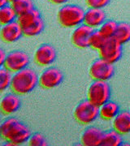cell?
I'll list each match as a JSON object with an SVG mask.
<instances>
[{
  "label": "cell",
  "mask_w": 130,
  "mask_h": 146,
  "mask_svg": "<svg viewBox=\"0 0 130 146\" xmlns=\"http://www.w3.org/2000/svg\"><path fill=\"white\" fill-rule=\"evenodd\" d=\"M8 0H0V7H4V6L7 5Z\"/></svg>",
  "instance_id": "30"
},
{
  "label": "cell",
  "mask_w": 130,
  "mask_h": 146,
  "mask_svg": "<svg viewBox=\"0 0 130 146\" xmlns=\"http://www.w3.org/2000/svg\"><path fill=\"white\" fill-rule=\"evenodd\" d=\"M17 21L22 29L24 36L28 37L39 35L45 28V22L41 13L35 8L24 15L18 16Z\"/></svg>",
  "instance_id": "3"
},
{
  "label": "cell",
  "mask_w": 130,
  "mask_h": 146,
  "mask_svg": "<svg viewBox=\"0 0 130 146\" xmlns=\"http://www.w3.org/2000/svg\"><path fill=\"white\" fill-rule=\"evenodd\" d=\"M104 131L97 127H89L82 133L81 142L85 146H98L102 145Z\"/></svg>",
  "instance_id": "14"
},
{
  "label": "cell",
  "mask_w": 130,
  "mask_h": 146,
  "mask_svg": "<svg viewBox=\"0 0 130 146\" xmlns=\"http://www.w3.org/2000/svg\"><path fill=\"white\" fill-rule=\"evenodd\" d=\"M112 126L113 129L122 136L130 133V111H120V113L112 120Z\"/></svg>",
  "instance_id": "17"
},
{
  "label": "cell",
  "mask_w": 130,
  "mask_h": 146,
  "mask_svg": "<svg viewBox=\"0 0 130 146\" xmlns=\"http://www.w3.org/2000/svg\"><path fill=\"white\" fill-rule=\"evenodd\" d=\"M63 80V74L57 68H48L39 76V84L45 89H51L59 86Z\"/></svg>",
  "instance_id": "10"
},
{
  "label": "cell",
  "mask_w": 130,
  "mask_h": 146,
  "mask_svg": "<svg viewBox=\"0 0 130 146\" xmlns=\"http://www.w3.org/2000/svg\"><path fill=\"white\" fill-rule=\"evenodd\" d=\"M16 11H14L11 5H6L1 7L0 8V24L2 25H5L7 24L16 21Z\"/></svg>",
  "instance_id": "22"
},
{
  "label": "cell",
  "mask_w": 130,
  "mask_h": 146,
  "mask_svg": "<svg viewBox=\"0 0 130 146\" xmlns=\"http://www.w3.org/2000/svg\"><path fill=\"white\" fill-rule=\"evenodd\" d=\"M57 52L55 47L50 44H43L34 53V62L37 66L48 67L56 59Z\"/></svg>",
  "instance_id": "11"
},
{
  "label": "cell",
  "mask_w": 130,
  "mask_h": 146,
  "mask_svg": "<svg viewBox=\"0 0 130 146\" xmlns=\"http://www.w3.org/2000/svg\"><path fill=\"white\" fill-rule=\"evenodd\" d=\"M52 3L57 4V5H61V4H65L68 0H50Z\"/></svg>",
  "instance_id": "29"
},
{
  "label": "cell",
  "mask_w": 130,
  "mask_h": 146,
  "mask_svg": "<svg viewBox=\"0 0 130 146\" xmlns=\"http://www.w3.org/2000/svg\"><path fill=\"white\" fill-rule=\"evenodd\" d=\"M23 31L18 21L2 25L0 30V36L3 42L6 43H13L17 42L23 36Z\"/></svg>",
  "instance_id": "13"
},
{
  "label": "cell",
  "mask_w": 130,
  "mask_h": 146,
  "mask_svg": "<svg viewBox=\"0 0 130 146\" xmlns=\"http://www.w3.org/2000/svg\"><path fill=\"white\" fill-rule=\"evenodd\" d=\"M15 1H16V0H8V2L11 3H13V2H15Z\"/></svg>",
  "instance_id": "31"
},
{
  "label": "cell",
  "mask_w": 130,
  "mask_h": 146,
  "mask_svg": "<svg viewBox=\"0 0 130 146\" xmlns=\"http://www.w3.org/2000/svg\"><path fill=\"white\" fill-rule=\"evenodd\" d=\"M85 2L89 8L103 9L109 4L111 0H85Z\"/></svg>",
  "instance_id": "27"
},
{
  "label": "cell",
  "mask_w": 130,
  "mask_h": 146,
  "mask_svg": "<svg viewBox=\"0 0 130 146\" xmlns=\"http://www.w3.org/2000/svg\"><path fill=\"white\" fill-rule=\"evenodd\" d=\"M85 11L83 8L76 4H65L59 10L57 20L63 28H77L82 25Z\"/></svg>",
  "instance_id": "4"
},
{
  "label": "cell",
  "mask_w": 130,
  "mask_h": 146,
  "mask_svg": "<svg viewBox=\"0 0 130 146\" xmlns=\"http://www.w3.org/2000/svg\"><path fill=\"white\" fill-rule=\"evenodd\" d=\"M113 38L120 44L124 45L130 41V24L127 22L118 23L116 31Z\"/></svg>",
  "instance_id": "20"
},
{
  "label": "cell",
  "mask_w": 130,
  "mask_h": 146,
  "mask_svg": "<svg viewBox=\"0 0 130 146\" xmlns=\"http://www.w3.org/2000/svg\"><path fill=\"white\" fill-rule=\"evenodd\" d=\"M120 111L119 105L109 100L99 107V117L106 121H111L114 119Z\"/></svg>",
  "instance_id": "18"
},
{
  "label": "cell",
  "mask_w": 130,
  "mask_h": 146,
  "mask_svg": "<svg viewBox=\"0 0 130 146\" xmlns=\"http://www.w3.org/2000/svg\"><path fill=\"white\" fill-rule=\"evenodd\" d=\"M118 23L113 20H106L103 24L99 27V31L106 38H113L115 33L116 31Z\"/></svg>",
  "instance_id": "23"
},
{
  "label": "cell",
  "mask_w": 130,
  "mask_h": 146,
  "mask_svg": "<svg viewBox=\"0 0 130 146\" xmlns=\"http://www.w3.org/2000/svg\"><path fill=\"white\" fill-rule=\"evenodd\" d=\"M2 138L6 141L3 145H20L28 142L32 133L28 126L14 117L7 118L0 126Z\"/></svg>",
  "instance_id": "1"
},
{
  "label": "cell",
  "mask_w": 130,
  "mask_h": 146,
  "mask_svg": "<svg viewBox=\"0 0 130 146\" xmlns=\"http://www.w3.org/2000/svg\"><path fill=\"white\" fill-rule=\"evenodd\" d=\"M29 63V56L25 52L22 50H13L7 54L5 63L3 67L14 74L28 68Z\"/></svg>",
  "instance_id": "9"
},
{
  "label": "cell",
  "mask_w": 130,
  "mask_h": 146,
  "mask_svg": "<svg viewBox=\"0 0 130 146\" xmlns=\"http://www.w3.org/2000/svg\"><path fill=\"white\" fill-rule=\"evenodd\" d=\"M11 7L16 11L17 16H20L33 10L34 3L33 0H16L11 3Z\"/></svg>",
  "instance_id": "21"
},
{
  "label": "cell",
  "mask_w": 130,
  "mask_h": 146,
  "mask_svg": "<svg viewBox=\"0 0 130 146\" xmlns=\"http://www.w3.org/2000/svg\"><path fill=\"white\" fill-rule=\"evenodd\" d=\"M124 143L122 135L115 130L104 131L103 138L102 141L103 146H120Z\"/></svg>",
  "instance_id": "19"
},
{
  "label": "cell",
  "mask_w": 130,
  "mask_h": 146,
  "mask_svg": "<svg viewBox=\"0 0 130 146\" xmlns=\"http://www.w3.org/2000/svg\"><path fill=\"white\" fill-rule=\"evenodd\" d=\"M106 21V13L103 9L89 8L84 16L83 24L91 29H99Z\"/></svg>",
  "instance_id": "16"
},
{
  "label": "cell",
  "mask_w": 130,
  "mask_h": 146,
  "mask_svg": "<svg viewBox=\"0 0 130 146\" xmlns=\"http://www.w3.org/2000/svg\"><path fill=\"white\" fill-rule=\"evenodd\" d=\"M114 74V65L101 58L94 61L89 68V76L94 80L107 81L112 78Z\"/></svg>",
  "instance_id": "7"
},
{
  "label": "cell",
  "mask_w": 130,
  "mask_h": 146,
  "mask_svg": "<svg viewBox=\"0 0 130 146\" xmlns=\"http://www.w3.org/2000/svg\"><path fill=\"white\" fill-rule=\"evenodd\" d=\"M39 84V76L32 68H26L18 72L14 73L11 89L18 95H25L31 93Z\"/></svg>",
  "instance_id": "2"
},
{
  "label": "cell",
  "mask_w": 130,
  "mask_h": 146,
  "mask_svg": "<svg viewBox=\"0 0 130 146\" xmlns=\"http://www.w3.org/2000/svg\"><path fill=\"white\" fill-rule=\"evenodd\" d=\"M12 72L4 67L0 69V90L3 92L8 87H11L12 81Z\"/></svg>",
  "instance_id": "25"
},
{
  "label": "cell",
  "mask_w": 130,
  "mask_h": 146,
  "mask_svg": "<svg viewBox=\"0 0 130 146\" xmlns=\"http://www.w3.org/2000/svg\"><path fill=\"white\" fill-rule=\"evenodd\" d=\"M107 38H106L99 31V29L94 30V33H92V35L90 36V39H89V47H91L92 49L99 51V50L103 46L104 44L107 42Z\"/></svg>",
  "instance_id": "24"
},
{
  "label": "cell",
  "mask_w": 130,
  "mask_h": 146,
  "mask_svg": "<svg viewBox=\"0 0 130 146\" xmlns=\"http://www.w3.org/2000/svg\"><path fill=\"white\" fill-rule=\"evenodd\" d=\"M6 58H7V54L4 52V50L3 49H1L0 50V64L2 67L3 66V64L5 63Z\"/></svg>",
  "instance_id": "28"
},
{
  "label": "cell",
  "mask_w": 130,
  "mask_h": 146,
  "mask_svg": "<svg viewBox=\"0 0 130 146\" xmlns=\"http://www.w3.org/2000/svg\"><path fill=\"white\" fill-rule=\"evenodd\" d=\"M99 54L101 58L114 64L117 63L123 55V45L114 38H109L99 50Z\"/></svg>",
  "instance_id": "8"
},
{
  "label": "cell",
  "mask_w": 130,
  "mask_h": 146,
  "mask_svg": "<svg viewBox=\"0 0 130 146\" xmlns=\"http://www.w3.org/2000/svg\"><path fill=\"white\" fill-rule=\"evenodd\" d=\"M94 29L89 28L85 25H81L73 30L71 41L72 43L77 48L85 49L89 47V39L92 33H94Z\"/></svg>",
  "instance_id": "12"
},
{
  "label": "cell",
  "mask_w": 130,
  "mask_h": 146,
  "mask_svg": "<svg viewBox=\"0 0 130 146\" xmlns=\"http://www.w3.org/2000/svg\"><path fill=\"white\" fill-rule=\"evenodd\" d=\"M20 95L12 93L6 94L0 102V109L2 114L4 115H11L16 113L21 106Z\"/></svg>",
  "instance_id": "15"
},
{
  "label": "cell",
  "mask_w": 130,
  "mask_h": 146,
  "mask_svg": "<svg viewBox=\"0 0 130 146\" xmlns=\"http://www.w3.org/2000/svg\"><path fill=\"white\" fill-rule=\"evenodd\" d=\"M111 87L107 81L94 80L89 87L87 99L100 107L111 98Z\"/></svg>",
  "instance_id": "6"
},
{
  "label": "cell",
  "mask_w": 130,
  "mask_h": 146,
  "mask_svg": "<svg viewBox=\"0 0 130 146\" xmlns=\"http://www.w3.org/2000/svg\"><path fill=\"white\" fill-rule=\"evenodd\" d=\"M29 145L30 146H47L48 145V142L45 136L41 133H34L32 134L29 140L28 141Z\"/></svg>",
  "instance_id": "26"
},
{
  "label": "cell",
  "mask_w": 130,
  "mask_h": 146,
  "mask_svg": "<svg viewBox=\"0 0 130 146\" xmlns=\"http://www.w3.org/2000/svg\"><path fill=\"white\" fill-rule=\"evenodd\" d=\"M73 115L81 125H89L99 117V107L90 101L84 100L76 106Z\"/></svg>",
  "instance_id": "5"
}]
</instances>
